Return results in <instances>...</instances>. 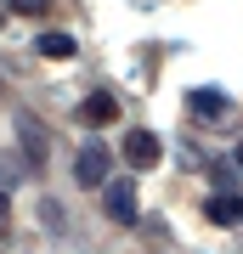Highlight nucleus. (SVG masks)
Returning <instances> with one entry per match:
<instances>
[{
    "instance_id": "3",
    "label": "nucleus",
    "mask_w": 243,
    "mask_h": 254,
    "mask_svg": "<svg viewBox=\"0 0 243 254\" xmlns=\"http://www.w3.org/2000/svg\"><path fill=\"white\" fill-rule=\"evenodd\" d=\"M102 203H108V215L119 220V226H130V220H136V187H130V181H108Z\"/></svg>"
},
{
    "instance_id": "1",
    "label": "nucleus",
    "mask_w": 243,
    "mask_h": 254,
    "mask_svg": "<svg viewBox=\"0 0 243 254\" xmlns=\"http://www.w3.org/2000/svg\"><path fill=\"white\" fill-rule=\"evenodd\" d=\"M74 181L80 187H108V147H102L96 136H90L80 147V158H74Z\"/></svg>"
},
{
    "instance_id": "9",
    "label": "nucleus",
    "mask_w": 243,
    "mask_h": 254,
    "mask_svg": "<svg viewBox=\"0 0 243 254\" xmlns=\"http://www.w3.org/2000/svg\"><path fill=\"white\" fill-rule=\"evenodd\" d=\"M11 11H17V17H40L45 0H11Z\"/></svg>"
},
{
    "instance_id": "10",
    "label": "nucleus",
    "mask_w": 243,
    "mask_h": 254,
    "mask_svg": "<svg viewBox=\"0 0 243 254\" xmlns=\"http://www.w3.org/2000/svg\"><path fill=\"white\" fill-rule=\"evenodd\" d=\"M232 158H238V170H243V141H238V153H232Z\"/></svg>"
},
{
    "instance_id": "8",
    "label": "nucleus",
    "mask_w": 243,
    "mask_h": 254,
    "mask_svg": "<svg viewBox=\"0 0 243 254\" xmlns=\"http://www.w3.org/2000/svg\"><path fill=\"white\" fill-rule=\"evenodd\" d=\"M85 119H96V125H113V119H119V102L96 91V96H90V102H85Z\"/></svg>"
},
{
    "instance_id": "5",
    "label": "nucleus",
    "mask_w": 243,
    "mask_h": 254,
    "mask_svg": "<svg viewBox=\"0 0 243 254\" xmlns=\"http://www.w3.org/2000/svg\"><path fill=\"white\" fill-rule=\"evenodd\" d=\"M204 215L215 220V226H238V220H243V198H238V192H221V198L204 203Z\"/></svg>"
},
{
    "instance_id": "11",
    "label": "nucleus",
    "mask_w": 243,
    "mask_h": 254,
    "mask_svg": "<svg viewBox=\"0 0 243 254\" xmlns=\"http://www.w3.org/2000/svg\"><path fill=\"white\" fill-rule=\"evenodd\" d=\"M0 220H6V192H0Z\"/></svg>"
},
{
    "instance_id": "7",
    "label": "nucleus",
    "mask_w": 243,
    "mask_h": 254,
    "mask_svg": "<svg viewBox=\"0 0 243 254\" xmlns=\"http://www.w3.org/2000/svg\"><path fill=\"white\" fill-rule=\"evenodd\" d=\"M34 46H40L45 57H57V63H68V57H74V34H63V28H51V34H40Z\"/></svg>"
},
{
    "instance_id": "4",
    "label": "nucleus",
    "mask_w": 243,
    "mask_h": 254,
    "mask_svg": "<svg viewBox=\"0 0 243 254\" xmlns=\"http://www.w3.org/2000/svg\"><path fill=\"white\" fill-rule=\"evenodd\" d=\"M187 108L198 113V119H226V113H232V96H226V91H209V85H204V91H192V96H187Z\"/></svg>"
},
{
    "instance_id": "6",
    "label": "nucleus",
    "mask_w": 243,
    "mask_h": 254,
    "mask_svg": "<svg viewBox=\"0 0 243 254\" xmlns=\"http://www.w3.org/2000/svg\"><path fill=\"white\" fill-rule=\"evenodd\" d=\"M17 130H23V153L28 158H45V136H40V125H34V113H17Z\"/></svg>"
},
{
    "instance_id": "2",
    "label": "nucleus",
    "mask_w": 243,
    "mask_h": 254,
    "mask_svg": "<svg viewBox=\"0 0 243 254\" xmlns=\"http://www.w3.org/2000/svg\"><path fill=\"white\" fill-rule=\"evenodd\" d=\"M125 158H130V170H153V164L164 158V147H159L153 130H130L125 136Z\"/></svg>"
}]
</instances>
